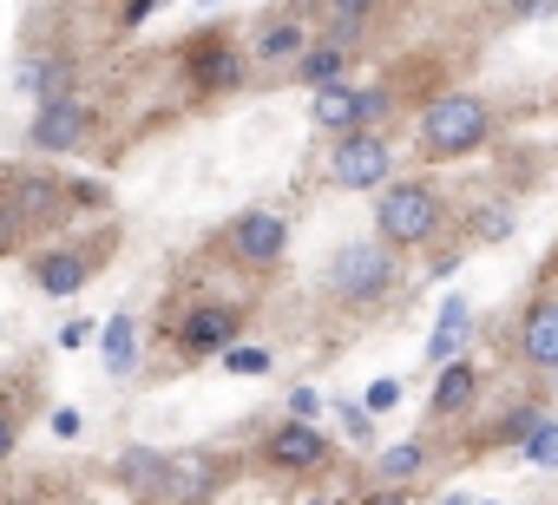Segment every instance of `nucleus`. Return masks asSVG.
Returning a JSON list of instances; mask_svg holds the SVG:
<instances>
[{
  "mask_svg": "<svg viewBox=\"0 0 558 505\" xmlns=\"http://www.w3.org/2000/svg\"><path fill=\"white\" fill-rule=\"evenodd\" d=\"M210 485H217V459L210 453H178V459H165V479H158L151 498H204Z\"/></svg>",
  "mask_w": 558,
  "mask_h": 505,
  "instance_id": "nucleus-14",
  "label": "nucleus"
},
{
  "mask_svg": "<svg viewBox=\"0 0 558 505\" xmlns=\"http://www.w3.org/2000/svg\"><path fill=\"white\" fill-rule=\"evenodd\" d=\"M223 368H230V374H269V355H263V348H236V342H230V348H223Z\"/></svg>",
  "mask_w": 558,
  "mask_h": 505,
  "instance_id": "nucleus-27",
  "label": "nucleus"
},
{
  "mask_svg": "<svg viewBox=\"0 0 558 505\" xmlns=\"http://www.w3.org/2000/svg\"><path fill=\"white\" fill-rule=\"evenodd\" d=\"M243 335V309H230V303H197V309H184V322H178V355H223L230 342Z\"/></svg>",
  "mask_w": 558,
  "mask_h": 505,
  "instance_id": "nucleus-10",
  "label": "nucleus"
},
{
  "mask_svg": "<svg viewBox=\"0 0 558 505\" xmlns=\"http://www.w3.org/2000/svg\"><path fill=\"white\" fill-rule=\"evenodd\" d=\"M473 401H480V368H473V361H440V381H434L427 414H434V420H453V414H466Z\"/></svg>",
  "mask_w": 558,
  "mask_h": 505,
  "instance_id": "nucleus-13",
  "label": "nucleus"
},
{
  "mask_svg": "<svg viewBox=\"0 0 558 505\" xmlns=\"http://www.w3.org/2000/svg\"><path fill=\"white\" fill-rule=\"evenodd\" d=\"M99 276V263L86 257V249H40L34 257V290L40 296H73Z\"/></svg>",
  "mask_w": 558,
  "mask_h": 505,
  "instance_id": "nucleus-12",
  "label": "nucleus"
},
{
  "mask_svg": "<svg viewBox=\"0 0 558 505\" xmlns=\"http://www.w3.org/2000/svg\"><path fill=\"white\" fill-rule=\"evenodd\" d=\"M525 459H532V466H545V472L558 466V420H551V414L525 433Z\"/></svg>",
  "mask_w": 558,
  "mask_h": 505,
  "instance_id": "nucleus-24",
  "label": "nucleus"
},
{
  "mask_svg": "<svg viewBox=\"0 0 558 505\" xmlns=\"http://www.w3.org/2000/svg\"><path fill=\"white\" fill-rule=\"evenodd\" d=\"M303 47H310V34H303V21H269V27L256 34V47H250V53L276 66V60H296Z\"/></svg>",
  "mask_w": 558,
  "mask_h": 505,
  "instance_id": "nucleus-19",
  "label": "nucleus"
},
{
  "mask_svg": "<svg viewBox=\"0 0 558 505\" xmlns=\"http://www.w3.org/2000/svg\"><path fill=\"white\" fill-rule=\"evenodd\" d=\"M368 414H375L368 401H362V407H342V420H349V433H355V440H368V433H375V420H368Z\"/></svg>",
  "mask_w": 558,
  "mask_h": 505,
  "instance_id": "nucleus-29",
  "label": "nucleus"
},
{
  "mask_svg": "<svg viewBox=\"0 0 558 505\" xmlns=\"http://www.w3.org/2000/svg\"><path fill=\"white\" fill-rule=\"evenodd\" d=\"M349 73V47L342 40H316V47H303L296 53V79L316 93V86H329V79H342Z\"/></svg>",
  "mask_w": 558,
  "mask_h": 505,
  "instance_id": "nucleus-16",
  "label": "nucleus"
},
{
  "mask_svg": "<svg viewBox=\"0 0 558 505\" xmlns=\"http://www.w3.org/2000/svg\"><path fill=\"white\" fill-rule=\"evenodd\" d=\"M165 459H171V453L132 446V453H119V459H112V472H119V485H125V492H145V498H151V492H158V479H165Z\"/></svg>",
  "mask_w": 558,
  "mask_h": 505,
  "instance_id": "nucleus-18",
  "label": "nucleus"
},
{
  "mask_svg": "<svg viewBox=\"0 0 558 505\" xmlns=\"http://www.w3.org/2000/svg\"><path fill=\"white\" fill-rule=\"evenodd\" d=\"M538 420H545V407H512V414L499 420V433H493V440H519V446H525V433H532Z\"/></svg>",
  "mask_w": 558,
  "mask_h": 505,
  "instance_id": "nucleus-26",
  "label": "nucleus"
},
{
  "mask_svg": "<svg viewBox=\"0 0 558 505\" xmlns=\"http://www.w3.org/2000/svg\"><path fill=\"white\" fill-rule=\"evenodd\" d=\"M0 197H8V210L34 230V223H53L73 204V184H60V177H8V184H0Z\"/></svg>",
  "mask_w": 558,
  "mask_h": 505,
  "instance_id": "nucleus-11",
  "label": "nucleus"
},
{
  "mask_svg": "<svg viewBox=\"0 0 558 505\" xmlns=\"http://www.w3.org/2000/svg\"><path fill=\"white\" fill-rule=\"evenodd\" d=\"M466 335H473V309H466L460 296H453V303H440V329L427 335V361H434V368H440V361H453V348H460Z\"/></svg>",
  "mask_w": 558,
  "mask_h": 505,
  "instance_id": "nucleus-17",
  "label": "nucleus"
},
{
  "mask_svg": "<svg viewBox=\"0 0 558 505\" xmlns=\"http://www.w3.org/2000/svg\"><path fill=\"white\" fill-rule=\"evenodd\" d=\"M106 374H132V316L119 309L106 329Z\"/></svg>",
  "mask_w": 558,
  "mask_h": 505,
  "instance_id": "nucleus-22",
  "label": "nucleus"
},
{
  "mask_svg": "<svg viewBox=\"0 0 558 505\" xmlns=\"http://www.w3.org/2000/svg\"><path fill=\"white\" fill-rule=\"evenodd\" d=\"M421 466H427V446H421V440H408V446H388V453L375 459V472H381L388 485H408Z\"/></svg>",
  "mask_w": 558,
  "mask_h": 505,
  "instance_id": "nucleus-21",
  "label": "nucleus"
},
{
  "mask_svg": "<svg viewBox=\"0 0 558 505\" xmlns=\"http://www.w3.org/2000/svg\"><path fill=\"white\" fill-rule=\"evenodd\" d=\"M375 230L395 243V249H414L440 230V197L427 184H381L375 197Z\"/></svg>",
  "mask_w": 558,
  "mask_h": 505,
  "instance_id": "nucleus-2",
  "label": "nucleus"
},
{
  "mask_svg": "<svg viewBox=\"0 0 558 505\" xmlns=\"http://www.w3.org/2000/svg\"><path fill=\"white\" fill-rule=\"evenodd\" d=\"M151 8H158V0H125V27H138V21H145Z\"/></svg>",
  "mask_w": 558,
  "mask_h": 505,
  "instance_id": "nucleus-32",
  "label": "nucleus"
},
{
  "mask_svg": "<svg viewBox=\"0 0 558 505\" xmlns=\"http://www.w3.org/2000/svg\"><path fill=\"white\" fill-rule=\"evenodd\" d=\"M316 125L323 132H362V125H381V112H388V93L381 86H342V79H329V86H316Z\"/></svg>",
  "mask_w": 558,
  "mask_h": 505,
  "instance_id": "nucleus-6",
  "label": "nucleus"
},
{
  "mask_svg": "<svg viewBox=\"0 0 558 505\" xmlns=\"http://www.w3.org/2000/svg\"><path fill=\"white\" fill-rule=\"evenodd\" d=\"M184 79H191V93H230L243 79V47L230 34H217V27L197 34L184 47Z\"/></svg>",
  "mask_w": 558,
  "mask_h": 505,
  "instance_id": "nucleus-7",
  "label": "nucleus"
},
{
  "mask_svg": "<svg viewBox=\"0 0 558 505\" xmlns=\"http://www.w3.org/2000/svg\"><path fill=\"white\" fill-rule=\"evenodd\" d=\"M21 93H34V99L73 93V66H66V60H34V66L21 73Z\"/></svg>",
  "mask_w": 558,
  "mask_h": 505,
  "instance_id": "nucleus-20",
  "label": "nucleus"
},
{
  "mask_svg": "<svg viewBox=\"0 0 558 505\" xmlns=\"http://www.w3.org/2000/svg\"><path fill=\"white\" fill-rule=\"evenodd\" d=\"M388 283H395V243H388V236H381V243H342V249H336L329 290H336L342 303H375V296H388Z\"/></svg>",
  "mask_w": 558,
  "mask_h": 505,
  "instance_id": "nucleus-3",
  "label": "nucleus"
},
{
  "mask_svg": "<svg viewBox=\"0 0 558 505\" xmlns=\"http://www.w3.org/2000/svg\"><path fill=\"white\" fill-rule=\"evenodd\" d=\"M263 459L276 472H316V466H329V433L310 414H296V420H283V427L263 440Z\"/></svg>",
  "mask_w": 558,
  "mask_h": 505,
  "instance_id": "nucleus-9",
  "label": "nucleus"
},
{
  "mask_svg": "<svg viewBox=\"0 0 558 505\" xmlns=\"http://www.w3.org/2000/svg\"><path fill=\"white\" fill-rule=\"evenodd\" d=\"M93 132V106L80 93H53L34 99V125H27V151H73Z\"/></svg>",
  "mask_w": 558,
  "mask_h": 505,
  "instance_id": "nucleus-5",
  "label": "nucleus"
},
{
  "mask_svg": "<svg viewBox=\"0 0 558 505\" xmlns=\"http://www.w3.org/2000/svg\"><path fill=\"white\" fill-rule=\"evenodd\" d=\"M506 8H512L519 21H532V14H558V0H506Z\"/></svg>",
  "mask_w": 558,
  "mask_h": 505,
  "instance_id": "nucleus-31",
  "label": "nucleus"
},
{
  "mask_svg": "<svg viewBox=\"0 0 558 505\" xmlns=\"http://www.w3.org/2000/svg\"><path fill=\"white\" fill-rule=\"evenodd\" d=\"M21 446V420H14V407H0V459H8Z\"/></svg>",
  "mask_w": 558,
  "mask_h": 505,
  "instance_id": "nucleus-28",
  "label": "nucleus"
},
{
  "mask_svg": "<svg viewBox=\"0 0 558 505\" xmlns=\"http://www.w3.org/2000/svg\"><path fill=\"white\" fill-rule=\"evenodd\" d=\"M473 236H480V243H506V236H512V217H506L499 204H486V210H473Z\"/></svg>",
  "mask_w": 558,
  "mask_h": 505,
  "instance_id": "nucleus-25",
  "label": "nucleus"
},
{
  "mask_svg": "<svg viewBox=\"0 0 558 505\" xmlns=\"http://www.w3.org/2000/svg\"><path fill=\"white\" fill-rule=\"evenodd\" d=\"M283 249H290V223L283 210H243L230 223V257L243 270H269V263H283Z\"/></svg>",
  "mask_w": 558,
  "mask_h": 505,
  "instance_id": "nucleus-8",
  "label": "nucleus"
},
{
  "mask_svg": "<svg viewBox=\"0 0 558 505\" xmlns=\"http://www.w3.org/2000/svg\"><path fill=\"white\" fill-rule=\"evenodd\" d=\"M486 132H493V112L473 93H440L421 112V151L427 158H466V151H480Z\"/></svg>",
  "mask_w": 558,
  "mask_h": 505,
  "instance_id": "nucleus-1",
  "label": "nucleus"
},
{
  "mask_svg": "<svg viewBox=\"0 0 558 505\" xmlns=\"http://www.w3.org/2000/svg\"><path fill=\"white\" fill-rule=\"evenodd\" d=\"M519 348H525V361H538V368H558V296H551V303H532V309H525Z\"/></svg>",
  "mask_w": 558,
  "mask_h": 505,
  "instance_id": "nucleus-15",
  "label": "nucleus"
},
{
  "mask_svg": "<svg viewBox=\"0 0 558 505\" xmlns=\"http://www.w3.org/2000/svg\"><path fill=\"white\" fill-rule=\"evenodd\" d=\"M395 401H401V387H395V381H375V387H368V407H375V414H388Z\"/></svg>",
  "mask_w": 558,
  "mask_h": 505,
  "instance_id": "nucleus-30",
  "label": "nucleus"
},
{
  "mask_svg": "<svg viewBox=\"0 0 558 505\" xmlns=\"http://www.w3.org/2000/svg\"><path fill=\"white\" fill-rule=\"evenodd\" d=\"M323 14H329V27H336V40H349L368 14H375V0H323Z\"/></svg>",
  "mask_w": 558,
  "mask_h": 505,
  "instance_id": "nucleus-23",
  "label": "nucleus"
},
{
  "mask_svg": "<svg viewBox=\"0 0 558 505\" xmlns=\"http://www.w3.org/2000/svg\"><path fill=\"white\" fill-rule=\"evenodd\" d=\"M388 138L375 132V125H362V132H336V151H329V177L342 184V190H375V184H388Z\"/></svg>",
  "mask_w": 558,
  "mask_h": 505,
  "instance_id": "nucleus-4",
  "label": "nucleus"
}]
</instances>
